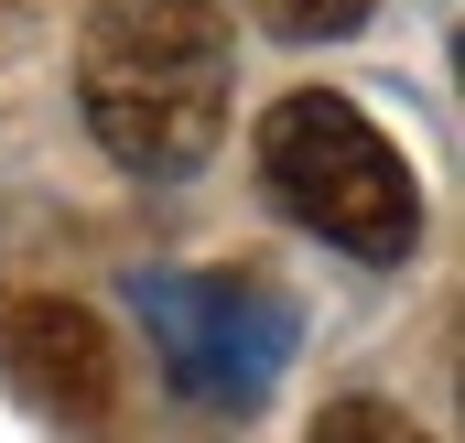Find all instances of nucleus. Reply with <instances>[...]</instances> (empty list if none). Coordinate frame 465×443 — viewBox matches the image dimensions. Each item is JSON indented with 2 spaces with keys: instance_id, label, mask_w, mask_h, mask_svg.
I'll list each match as a JSON object with an SVG mask.
<instances>
[{
  "instance_id": "f257e3e1",
  "label": "nucleus",
  "mask_w": 465,
  "mask_h": 443,
  "mask_svg": "<svg viewBox=\"0 0 465 443\" xmlns=\"http://www.w3.org/2000/svg\"><path fill=\"white\" fill-rule=\"evenodd\" d=\"M228 0H98L76 44V98L119 173H195L228 130Z\"/></svg>"
},
{
  "instance_id": "f03ea898",
  "label": "nucleus",
  "mask_w": 465,
  "mask_h": 443,
  "mask_svg": "<svg viewBox=\"0 0 465 443\" xmlns=\"http://www.w3.org/2000/svg\"><path fill=\"white\" fill-rule=\"evenodd\" d=\"M260 184L292 227H314L347 260H411L422 249V184L401 162V141L336 87H292L260 109Z\"/></svg>"
},
{
  "instance_id": "7ed1b4c3",
  "label": "nucleus",
  "mask_w": 465,
  "mask_h": 443,
  "mask_svg": "<svg viewBox=\"0 0 465 443\" xmlns=\"http://www.w3.org/2000/svg\"><path fill=\"white\" fill-rule=\"evenodd\" d=\"M141 325H152V357L163 379L195 400V411H249L271 400L282 357H292V303L249 271H141L130 281Z\"/></svg>"
},
{
  "instance_id": "20e7f679",
  "label": "nucleus",
  "mask_w": 465,
  "mask_h": 443,
  "mask_svg": "<svg viewBox=\"0 0 465 443\" xmlns=\"http://www.w3.org/2000/svg\"><path fill=\"white\" fill-rule=\"evenodd\" d=\"M0 368H11V389H22L44 422H65V433H109L119 422V346H109V325H98L87 303H65V292H11V303H0Z\"/></svg>"
},
{
  "instance_id": "39448f33",
  "label": "nucleus",
  "mask_w": 465,
  "mask_h": 443,
  "mask_svg": "<svg viewBox=\"0 0 465 443\" xmlns=\"http://www.w3.org/2000/svg\"><path fill=\"white\" fill-rule=\"evenodd\" d=\"M314 443H433L411 411H390V400H336L325 422H314Z\"/></svg>"
},
{
  "instance_id": "423d86ee",
  "label": "nucleus",
  "mask_w": 465,
  "mask_h": 443,
  "mask_svg": "<svg viewBox=\"0 0 465 443\" xmlns=\"http://www.w3.org/2000/svg\"><path fill=\"white\" fill-rule=\"evenodd\" d=\"M271 33H292V44H336V33H357L368 22V0H249Z\"/></svg>"
}]
</instances>
